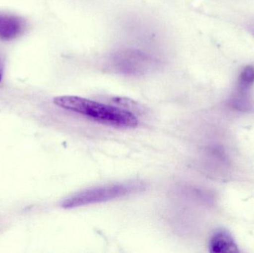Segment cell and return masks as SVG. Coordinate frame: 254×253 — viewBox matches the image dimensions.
<instances>
[{
  "label": "cell",
  "mask_w": 254,
  "mask_h": 253,
  "mask_svg": "<svg viewBox=\"0 0 254 253\" xmlns=\"http://www.w3.org/2000/svg\"><path fill=\"white\" fill-rule=\"evenodd\" d=\"M55 105L81 114L98 123L118 128H134L138 124L136 116L128 110L77 96H60L54 99Z\"/></svg>",
  "instance_id": "6da1fadb"
},
{
  "label": "cell",
  "mask_w": 254,
  "mask_h": 253,
  "mask_svg": "<svg viewBox=\"0 0 254 253\" xmlns=\"http://www.w3.org/2000/svg\"><path fill=\"white\" fill-rule=\"evenodd\" d=\"M143 187L141 183L128 182L89 189L65 199L62 206L65 209H72L109 202L137 193L143 190Z\"/></svg>",
  "instance_id": "7a4b0ae2"
},
{
  "label": "cell",
  "mask_w": 254,
  "mask_h": 253,
  "mask_svg": "<svg viewBox=\"0 0 254 253\" xmlns=\"http://www.w3.org/2000/svg\"><path fill=\"white\" fill-rule=\"evenodd\" d=\"M110 65L118 72L125 74H140L155 66L151 56L136 50H122L110 58Z\"/></svg>",
  "instance_id": "3957f363"
},
{
  "label": "cell",
  "mask_w": 254,
  "mask_h": 253,
  "mask_svg": "<svg viewBox=\"0 0 254 253\" xmlns=\"http://www.w3.org/2000/svg\"><path fill=\"white\" fill-rule=\"evenodd\" d=\"M26 21L22 16L0 11V40L10 41L23 34Z\"/></svg>",
  "instance_id": "277c9868"
},
{
  "label": "cell",
  "mask_w": 254,
  "mask_h": 253,
  "mask_svg": "<svg viewBox=\"0 0 254 253\" xmlns=\"http://www.w3.org/2000/svg\"><path fill=\"white\" fill-rule=\"evenodd\" d=\"M209 250L213 253L240 252L235 239L226 229H219L213 233L209 241Z\"/></svg>",
  "instance_id": "5b68a950"
},
{
  "label": "cell",
  "mask_w": 254,
  "mask_h": 253,
  "mask_svg": "<svg viewBox=\"0 0 254 253\" xmlns=\"http://www.w3.org/2000/svg\"><path fill=\"white\" fill-rule=\"evenodd\" d=\"M254 83V65L245 67L240 74L238 82V93L246 95L249 89Z\"/></svg>",
  "instance_id": "8992f818"
},
{
  "label": "cell",
  "mask_w": 254,
  "mask_h": 253,
  "mask_svg": "<svg viewBox=\"0 0 254 253\" xmlns=\"http://www.w3.org/2000/svg\"><path fill=\"white\" fill-rule=\"evenodd\" d=\"M4 66H5V59L2 52L0 51V83L4 75Z\"/></svg>",
  "instance_id": "52a82bcc"
}]
</instances>
